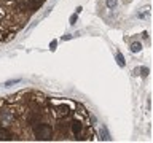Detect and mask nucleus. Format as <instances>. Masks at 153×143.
Masks as SVG:
<instances>
[{
  "instance_id": "20e7f679",
  "label": "nucleus",
  "mask_w": 153,
  "mask_h": 143,
  "mask_svg": "<svg viewBox=\"0 0 153 143\" xmlns=\"http://www.w3.org/2000/svg\"><path fill=\"white\" fill-rule=\"evenodd\" d=\"M11 138V133H10L7 129H3V127H0V142H3V140H10Z\"/></svg>"
},
{
  "instance_id": "f257e3e1",
  "label": "nucleus",
  "mask_w": 153,
  "mask_h": 143,
  "mask_svg": "<svg viewBox=\"0 0 153 143\" xmlns=\"http://www.w3.org/2000/svg\"><path fill=\"white\" fill-rule=\"evenodd\" d=\"M33 135H35L37 140H50L53 135V129L48 124L38 122L33 126Z\"/></svg>"
},
{
  "instance_id": "f03ea898",
  "label": "nucleus",
  "mask_w": 153,
  "mask_h": 143,
  "mask_svg": "<svg viewBox=\"0 0 153 143\" xmlns=\"http://www.w3.org/2000/svg\"><path fill=\"white\" fill-rule=\"evenodd\" d=\"M42 5H43V0H27V8L32 10V11L38 10Z\"/></svg>"
},
{
  "instance_id": "39448f33",
  "label": "nucleus",
  "mask_w": 153,
  "mask_h": 143,
  "mask_svg": "<svg viewBox=\"0 0 153 143\" xmlns=\"http://www.w3.org/2000/svg\"><path fill=\"white\" fill-rule=\"evenodd\" d=\"M72 132H74V133H80L81 132V127H83V126H81V122H78V121H75V122H72Z\"/></svg>"
},
{
  "instance_id": "6e6552de",
  "label": "nucleus",
  "mask_w": 153,
  "mask_h": 143,
  "mask_svg": "<svg viewBox=\"0 0 153 143\" xmlns=\"http://www.w3.org/2000/svg\"><path fill=\"white\" fill-rule=\"evenodd\" d=\"M117 59H118V65H120V67H124V60H123V56L120 54V52L117 54Z\"/></svg>"
},
{
  "instance_id": "1a4fd4ad",
  "label": "nucleus",
  "mask_w": 153,
  "mask_h": 143,
  "mask_svg": "<svg viewBox=\"0 0 153 143\" xmlns=\"http://www.w3.org/2000/svg\"><path fill=\"white\" fill-rule=\"evenodd\" d=\"M76 19H78L76 13H75V14H72V16H70V24H75V22H76Z\"/></svg>"
},
{
  "instance_id": "0eeeda50",
  "label": "nucleus",
  "mask_w": 153,
  "mask_h": 143,
  "mask_svg": "<svg viewBox=\"0 0 153 143\" xmlns=\"http://www.w3.org/2000/svg\"><path fill=\"white\" fill-rule=\"evenodd\" d=\"M16 83H21V78H16V80H10V81H7V83H5V86H7V88H10V86H11V84H16Z\"/></svg>"
},
{
  "instance_id": "9b49d317",
  "label": "nucleus",
  "mask_w": 153,
  "mask_h": 143,
  "mask_svg": "<svg viewBox=\"0 0 153 143\" xmlns=\"http://www.w3.org/2000/svg\"><path fill=\"white\" fill-rule=\"evenodd\" d=\"M51 49H53V51L56 49V41H51Z\"/></svg>"
},
{
  "instance_id": "9d476101",
  "label": "nucleus",
  "mask_w": 153,
  "mask_h": 143,
  "mask_svg": "<svg viewBox=\"0 0 153 143\" xmlns=\"http://www.w3.org/2000/svg\"><path fill=\"white\" fill-rule=\"evenodd\" d=\"M115 5H117V0H107V7H115Z\"/></svg>"
},
{
  "instance_id": "423d86ee",
  "label": "nucleus",
  "mask_w": 153,
  "mask_h": 143,
  "mask_svg": "<svg viewBox=\"0 0 153 143\" xmlns=\"http://www.w3.org/2000/svg\"><path fill=\"white\" fill-rule=\"evenodd\" d=\"M140 49H142L140 43H132V45H131V51L132 52H137V51H140Z\"/></svg>"
},
{
  "instance_id": "7ed1b4c3",
  "label": "nucleus",
  "mask_w": 153,
  "mask_h": 143,
  "mask_svg": "<svg viewBox=\"0 0 153 143\" xmlns=\"http://www.w3.org/2000/svg\"><path fill=\"white\" fill-rule=\"evenodd\" d=\"M69 113H70V108L67 107V105H59V107H56V114L57 116H67Z\"/></svg>"
}]
</instances>
